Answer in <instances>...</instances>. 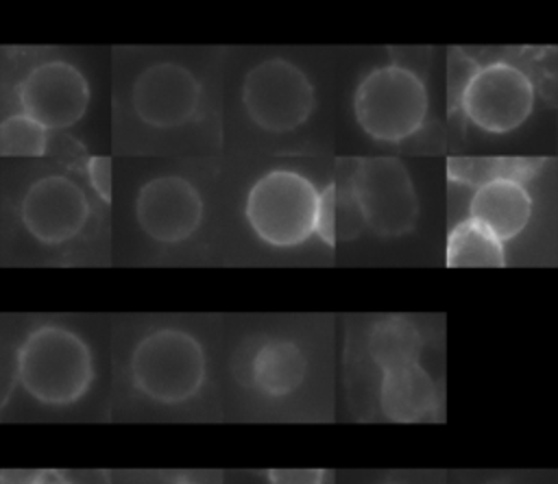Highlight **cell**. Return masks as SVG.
Here are the masks:
<instances>
[{"label":"cell","instance_id":"6da1fadb","mask_svg":"<svg viewBox=\"0 0 558 484\" xmlns=\"http://www.w3.org/2000/svg\"><path fill=\"white\" fill-rule=\"evenodd\" d=\"M22 390L48 408L78 403L94 386L96 360L89 342L63 323H41L26 331L15 351Z\"/></svg>","mask_w":558,"mask_h":484},{"label":"cell","instance_id":"7a4b0ae2","mask_svg":"<svg viewBox=\"0 0 558 484\" xmlns=\"http://www.w3.org/2000/svg\"><path fill=\"white\" fill-rule=\"evenodd\" d=\"M209 360L203 342L183 327H155L133 347L129 379L137 395L159 406H183L201 395Z\"/></svg>","mask_w":558,"mask_h":484},{"label":"cell","instance_id":"3957f363","mask_svg":"<svg viewBox=\"0 0 558 484\" xmlns=\"http://www.w3.org/2000/svg\"><path fill=\"white\" fill-rule=\"evenodd\" d=\"M318 185L292 168H272L253 181L244 218L253 235L272 249H294L318 233Z\"/></svg>","mask_w":558,"mask_h":484},{"label":"cell","instance_id":"277c9868","mask_svg":"<svg viewBox=\"0 0 558 484\" xmlns=\"http://www.w3.org/2000/svg\"><path fill=\"white\" fill-rule=\"evenodd\" d=\"M429 94L423 76L405 63L368 70L353 92V118L377 142L399 144L414 137L427 118Z\"/></svg>","mask_w":558,"mask_h":484},{"label":"cell","instance_id":"5b68a950","mask_svg":"<svg viewBox=\"0 0 558 484\" xmlns=\"http://www.w3.org/2000/svg\"><path fill=\"white\" fill-rule=\"evenodd\" d=\"M462 116L488 135L517 131L534 111L532 76L512 61L475 63L456 96Z\"/></svg>","mask_w":558,"mask_h":484},{"label":"cell","instance_id":"8992f818","mask_svg":"<svg viewBox=\"0 0 558 484\" xmlns=\"http://www.w3.org/2000/svg\"><path fill=\"white\" fill-rule=\"evenodd\" d=\"M344 185L362 225L375 235L401 238L416 227L421 211L418 194L408 168L399 159H360Z\"/></svg>","mask_w":558,"mask_h":484},{"label":"cell","instance_id":"52a82bcc","mask_svg":"<svg viewBox=\"0 0 558 484\" xmlns=\"http://www.w3.org/2000/svg\"><path fill=\"white\" fill-rule=\"evenodd\" d=\"M242 105L255 126L281 135L310 120L316 92L299 63L286 57H268L248 68L242 81Z\"/></svg>","mask_w":558,"mask_h":484},{"label":"cell","instance_id":"ba28073f","mask_svg":"<svg viewBox=\"0 0 558 484\" xmlns=\"http://www.w3.org/2000/svg\"><path fill=\"white\" fill-rule=\"evenodd\" d=\"M22 113L48 131H63L83 120L89 109L92 87L85 72L65 59L35 63L15 85Z\"/></svg>","mask_w":558,"mask_h":484},{"label":"cell","instance_id":"9c48e42d","mask_svg":"<svg viewBox=\"0 0 558 484\" xmlns=\"http://www.w3.org/2000/svg\"><path fill=\"white\" fill-rule=\"evenodd\" d=\"M17 214L35 242L61 246L83 233L92 218V203L78 181L52 172L35 179L24 190Z\"/></svg>","mask_w":558,"mask_h":484},{"label":"cell","instance_id":"30bf717a","mask_svg":"<svg viewBox=\"0 0 558 484\" xmlns=\"http://www.w3.org/2000/svg\"><path fill=\"white\" fill-rule=\"evenodd\" d=\"M203 83L183 63H148L133 81L131 107L153 129H177L192 122L201 109Z\"/></svg>","mask_w":558,"mask_h":484},{"label":"cell","instance_id":"8fae6325","mask_svg":"<svg viewBox=\"0 0 558 484\" xmlns=\"http://www.w3.org/2000/svg\"><path fill=\"white\" fill-rule=\"evenodd\" d=\"M205 201L198 187L181 174H159L142 183L135 196V220L146 238L159 244H181L203 225Z\"/></svg>","mask_w":558,"mask_h":484},{"label":"cell","instance_id":"7c38bea8","mask_svg":"<svg viewBox=\"0 0 558 484\" xmlns=\"http://www.w3.org/2000/svg\"><path fill=\"white\" fill-rule=\"evenodd\" d=\"M534 214V201L521 177L493 174L475 183V190L466 203V216L504 244L519 238L530 225Z\"/></svg>","mask_w":558,"mask_h":484},{"label":"cell","instance_id":"4fadbf2b","mask_svg":"<svg viewBox=\"0 0 558 484\" xmlns=\"http://www.w3.org/2000/svg\"><path fill=\"white\" fill-rule=\"evenodd\" d=\"M307 375L303 347L286 336H268L257 342L246 360L244 377L264 399L279 401L294 395Z\"/></svg>","mask_w":558,"mask_h":484},{"label":"cell","instance_id":"5bb4252c","mask_svg":"<svg viewBox=\"0 0 558 484\" xmlns=\"http://www.w3.org/2000/svg\"><path fill=\"white\" fill-rule=\"evenodd\" d=\"M377 399L381 414L395 423L429 421L440 410L438 386L421 362L384 371Z\"/></svg>","mask_w":558,"mask_h":484},{"label":"cell","instance_id":"9a60e30c","mask_svg":"<svg viewBox=\"0 0 558 484\" xmlns=\"http://www.w3.org/2000/svg\"><path fill=\"white\" fill-rule=\"evenodd\" d=\"M423 334L405 316H384L368 327L366 353L384 373L412 362H421Z\"/></svg>","mask_w":558,"mask_h":484},{"label":"cell","instance_id":"2e32d148","mask_svg":"<svg viewBox=\"0 0 558 484\" xmlns=\"http://www.w3.org/2000/svg\"><path fill=\"white\" fill-rule=\"evenodd\" d=\"M445 257L449 268H501L506 266L504 242L469 216L458 220L447 235Z\"/></svg>","mask_w":558,"mask_h":484},{"label":"cell","instance_id":"e0dca14e","mask_svg":"<svg viewBox=\"0 0 558 484\" xmlns=\"http://www.w3.org/2000/svg\"><path fill=\"white\" fill-rule=\"evenodd\" d=\"M48 142L50 131L22 111L4 116L0 122V155L4 157H44Z\"/></svg>","mask_w":558,"mask_h":484},{"label":"cell","instance_id":"ac0fdd59","mask_svg":"<svg viewBox=\"0 0 558 484\" xmlns=\"http://www.w3.org/2000/svg\"><path fill=\"white\" fill-rule=\"evenodd\" d=\"M336 203H338V190L333 183H329L320 192V211H318V238L331 244L336 240Z\"/></svg>","mask_w":558,"mask_h":484},{"label":"cell","instance_id":"d6986e66","mask_svg":"<svg viewBox=\"0 0 558 484\" xmlns=\"http://www.w3.org/2000/svg\"><path fill=\"white\" fill-rule=\"evenodd\" d=\"M268 484H323V469H270L266 473Z\"/></svg>","mask_w":558,"mask_h":484},{"label":"cell","instance_id":"ffe728a7","mask_svg":"<svg viewBox=\"0 0 558 484\" xmlns=\"http://www.w3.org/2000/svg\"><path fill=\"white\" fill-rule=\"evenodd\" d=\"M87 179L92 183V187L96 190V194L102 201H109L111 196V164L107 157H89L87 159Z\"/></svg>","mask_w":558,"mask_h":484},{"label":"cell","instance_id":"44dd1931","mask_svg":"<svg viewBox=\"0 0 558 484\" xmlns=\"http://www.w3.org/2000/svg\"><path fill=\"white\" fill-rule=\"evenodd\" d=\"M41 475V469H11L0 473L2 484H35Z\"/></svg>","mask_w":558,"mask_h":484},{"label":"cell","instance_id":"7402d4cb","mask_svg":"<svg viewBox=\"0 0 558 484\" xmlns=\"http://www.w3.org/2000/svg\"><path fill=\"white\" fill-rule=\"evenodd\" d=\"M35 484H78V482L70 480L65 473H59V471H41Z\"/></svg>","mask_w":558,"mask_h":484},{"label":"cell","instance_id":"603a6c76","mask_svg":"<svg viewBox=\"0 0 558 484\" xmlns=\"http://www.w3.org/2000/svg\"><path fill=\"white\" fill-rule=\"evenodd\" d=\"M166 484H207V482H203L201 477L190 475V473H179V475H174L172 480H168Z\"/></svg>","mask_w":558,"mask_h":484},{"label":"cell","instance_id":"cb8c5ba5","mask_svg":"<svg viewBox=\"0 0 558 484\" xmlns=\"http://www.w3.org/2000/svg\"><path fill=\"white\" fill-rule=\"evenodd\" d=\"M377 484H405V482H399V480H384V482H377Z\"/></svg>","mask_w":558,"mask_h":484},{"label":"cell","instance_id":"d4e9b609","mask_svg":"<svg viewBox=\"0 0 558 484\" xmlns=\"http://www.w3.org/2000/svg\"><path fill=\"white\" fill-rule=\"evenodd\" d=\"M490 484H510V482H490Z\"/></svg>","mask_w":558,"mask_h":484},{"label":"cell","instance_id":"484cf974","mask_svg":"<svg viewBox=\"0 0 558 484\" xmlns=\"http://www.w3.org/2000/svg\"><path fill=\"white\" fill-rule=\"evenodd\" d=\"M556 144H558V135H556Z\"/></svg>","mask_w":558,"mask_h":484}]
</instances>
